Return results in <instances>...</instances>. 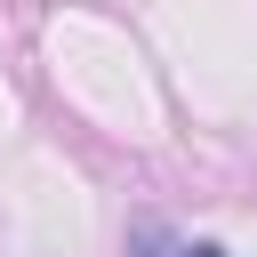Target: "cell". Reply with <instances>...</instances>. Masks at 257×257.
Returning <instances> with one entry per match:
<instances>
[{
	"label": "cell",
	"instance_id": "1",
	"mask_svg": "<svg viewBox=\"0 0 257 257\" xmlns=\"http://www.w3.org/2000/svg\"><path fill=\"white\" fill-rule=\"evenodd\" d=\"M185 257H225V249H217V241H193V249H185Z\"/></svg>",
	"mask_w": 257,
	"mask_h": 257
}]
</instances>
